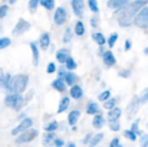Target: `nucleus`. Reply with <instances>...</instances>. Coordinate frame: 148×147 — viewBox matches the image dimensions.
<instances>
[{
	"label": "nucleus",
	"mask_w": 148,
	"mask_h": 147,
	"mask_svg": "<svg viewBox=\"0 0 148 147\" xmlns=\"http://www.w3.org/2000/svg\"><path fill=\"white\" fill-rule=\"evenodd\" d=\"M9 1V4H13V3H16V0H7Z\"/></svg>",
	"instance_id": "6e6d98bb"
},
{
	"label": "nucleus",
	"mask_w": 148,
	"mask_h": 147,
	"mask_svg": "<svg viewBox=\"0 0 148 147\" xmlns=\"http://www.w3.org/2000/svg\"><path fill=\"white\" fill-rule=\"evenodd\" d=\"M75 33H76L78 36H82V35L85 33V26H84V23H82L81 20H78V22L75 23Z\"/></svg>",
	"instance_id": "a878e982"
},
{
	"label": "nucleus",
	"mask_w": 148,
	"mask_h": 147,
	"mask_svg": "<svg viewBox=\"0 0 148 147\" xmlns=\"http://www.w3.org/2000/svg\"><path fill=\"white\" fill-rule=\"evenodd\" d=\"M46 71H48V74H53V72H56V65H55L53 62H50L49 65H48V68H46Z\"/></svg>",
	"instance_id": "a18cd8bd"
},
{
	"label": "nucleus",
	"mask_w": 148,
	"mask_h": 147,
	"mask_svg": "<svg viewBox=\"0 0 148 147\" xmlns=\"http://www.w3.org/2000/svg\"><path fill=\"white\" fill-rule=\"evenodd\" d=\"M30 48H32V53H33V63L38 65L39 63V50H38V46L35 42L30 43Z\"/></svg>",
	"instance_id": "b1692460"
},
{
	"label": "nucleus",
	"mask_w": 148,
	"mask_h": 147,
	"mask_svg": "<svg viewBox=\"0 0 148 147\" xmlns=\"http://www.w3.org/2000/svg\"><path fill=\"white\" fill-rule=\"evenodd\" d=\"M32 124H33V120H32V118L25 117V118L19 123V126H17V127H14V128L12 130V134H13V136H17V134H20L22 131H25V130L30 128V127H32Z\"/></svg>",
	"instance_id": "39448f33"
},
{
	"label": "nucleus",
	"mask_w": 148,
	"mask_h": 147,
	"mask_svg": "<svg viewBox=\"0 0 148 147\" xmlns=\"http://www.w3.org/2000/svg\"><path fill=\"white\" fill-rule=\"evenodd\" d=\"M134 25L141 28V29H147L148 28V6H144L134 17Z\"/></svg>",
	"instance_id": "7ed1b4c3"
},
{
	"label": "nucleus",
	"mask_w": 148,
	"mask_h": 147,
	"mask_svg": "<svg viewBox=\"0 0 148 147\" xmlns=\"http://www.w3.org/2000/svg\"><path fill=\"white\" fill-rule=\"evenodd\" d=\"M71 41H72V30H71V29H66L65 33H63V42L68 43V42H71Z\"/></svg>",
	"instance_id": "c9c22d12"
},
{
	"label": "nucleus",
	"mask_w": 148,
	"mask_h": 147,
	"mask_svg": "<svg viewBox=\"0 0 148 147\" xmlns=\"http://www.w3.org/2000/svg\"><path fill=\"white\" fill-rule=\"evenodd\" d=\"M86 112H88V114H92V115L98 114L99 112L98 104H97V102H94V101H89V102H88V105H86Z\"/></svg>",
	"instance_id": "412c9836"
},
{
	"label": "nucleus",
	"mask_w": 148,
	"mask_h": 147,
	"mask_svg": "<svg viewBox=\"0 0 148 147\" xmlns=\"http://www.w3.org/2000/svg\"><path fill=\"white\" fill-rule=\"evenodd\" d=\"M7 10H9V6H7V4L0 6V19H3V17L7 14Z\"/></svg>",
	"instance_id": "a19ab883"
},
{
	"label": "nucleus",
	"mask_w": 148,
	"mask_h": 147,
	"mask_svg": "<svg viewBox=\"0 0 148 147\" xmlns=\"http://www.w3.org/2000/svg\"><path fill=\"white\" fill-rule=\"evenodd\" d=\"M109 97H111V92H109V91H103V92H101V94H99L98 99H101V101H106Z\"/></svg>",
	"instance_id": "79ce46f5"
},
{
	"label": "nucleus",
	"mask_w": 148,
	"mask_h": 147,
	"mask_svg": "<svg viewBox=\"0 0 148 147\" xmlns=\"http://www.w3.org/2000/svg\"><path fill=\"white\" fill-rule=\"evenodd\" d=\"M63 81H65V84L66 85H75V82H76V79H78V77L73 74V72H65V75H63V78H62Z\"/></svg>",
	"instance_id": "2eb2a0df"
},
{
	"label": "nucleus",
	"mask_w": 148,
	"mask_h": 147,
	"mask_svg": "<svg viewBox=\"0 0 148 147\" xmlns=\"http://www.w3.org/2000/svg\"><path fill=\"white\" fill-rule=\"evenodd\" d=\"M53 146L55 147H62V146H65V143H63L62 139H55V140H53Z\"/></svg>",
	"instance_id": "49530a36"
},
{
	"label": "nucleus",
	"mask_w": 148,
	"mask_h": 147,
	"mask_svg": "<svg viewBox=\"0 0 148 147\" xmlns=\"http://www.w3.org/2000/svg\"><path fill=\"white\" fill-rule=\"evenodd\" d=\"M38 134H39L38 130H30V128H27V130L22 131L20 134H17V137H16V143H17V144L29 143V141L35 140V139L38 137Z\"/></svg>",
	"instance_id": "20e7f679"
},
{
	"label": "nucleus",
	"mask_w": 148,
	"mask_h": 147,
	"mask_svg": "<svg viewBox=\"0 0 148 147\" xmlns=\"http://www.w3.org/2000/svg\"><path fill=\"white\" fill-rule=\"evenodd\" d=\"M65 66H66V69H69V71H73V69L76 68V62H75L72 58H68V61L65 62Z\"/></svg>",
	"instance_id": "2f4dec72"
},
{
	"label": "nucleus",
	"mask_w": 148,
	"mask_h": 147,
	"mask_svg": "<svg viewBox=\"0 0 148 147\" xmlns=\"http://www.w3.org/2000/svg\"><path fill=\"white\" fill-rule=\"evenodd\" d=\"M140 105H141V102H140V98H134L131 102H130V105H128V108H127V117L128 118H132V115L138 111V108H140Z\"/></svg>",
	"instance_id": "1a4fd4ad"
},
{
	"label": "nucleus",
	"mask_w": 148,
	"mask_h": 147,
	"mask_svg": "<svg viewBox=\"0 0 148 147\" xmlns=\"http://www.w3.org/2000/svg\"><path fill=\"white\" fill-rule=\"evenodd\" d=\"M124 137L131 140V141H135L137 140V134L132 131V130H124Z\"/></svg>",
	"instance_id": "7c9ffc66"
},
{
	"label": "nucleus",
	"mask_w": 148,
	"mask_h": 147,
	"mask_svg": "<svg viewBox=\"0 0 148 147\" xmlns=\"http://www.w3.org/2000/svg\"><path fill=\"white\" fill-rule=\"evenodd\" d=\"M29 29H30V23L26 22L25 19H20V20L16 23L14 29H13V35H14V36H19V35L25 33V32L29 30Z\"/></svg>",
	"instance_id": "0eeeda50"
},
{
	"label": "nucleus",
	"mask_w": 148,
	"mask_h": 147,
	"mask_svg": "<svg viewBox=\"0 0 148 147\" xmlns=\"http://www.w3.org/2000/svg\"><path fill=\"white\" fill-rule=\"evenodd\" d=\"M69 98L68 97H63L60 99V102H59V107H58V112H63V111H66L68 110V107H69Z\"/></svg>",
	"instance_id": "4be33fe9"
},
{
	"label": "nucleus",
	"mask_w": 148,
	"mask_h": 147,
	"mask_svg": "<svg viewBox=\"0 0 148 147\" xmlns=\"http://www.w3.org/2000/svg\"><path fill=\"white\" fill-rule=\"evenodd\" d=\"M92 26H97V17H92Z\"/></svg>",
	"instance_id": "3c124183"
},
{
	"label": "nucleus",
	"mask_w": 148,
	"mask_h": 147,
	"mask_svg": "<svg viewBox=\"0 0 148 147\" xmlns=\"http://www.w3.org/2000/svg\"><path fill=\"white\" fill-rule=\"evenodd\" d=\"M82 95H84L82 88L79 85H72V88H71V97L73 98V99H81Z\"/></svg>",
	"instance_id": "6ab92c4d"
},
{
	"label": "nucleus",
	"mask_w": 148,
	"mask_h": 147,
	"mask_svg": "<svg viewBox=\"0 0 148 147\" xmlns=\"http://www.w3.org/2000/svg\"><path fill=\"white\" fill-rule=\"evenodd\" d=\"M79 117H81V112H79L78 110H73V111H71L69 115H68V123H69L71 126H76Z\"/></svg>",
	"instance_id": "f3484780"
},
{
	"label": "nucleus",
	"mask_w": 148,
	"mask_h": 147,
	"mask_svg": "<svg viewBox=\"0 0 148 147\" xmlns=\"http://www.w3.org/2000/svg\"><path fill=\"white\" fill-rule=\"evenodd\" d=\"M91 139H92V133H89L85 139H84V144H89V141H91Z\"/></svg>",
	"instance_id": "de8ad7c7"
},
{
	"label": "nucleus",
	"mask_w": 148,
	"mask_h": 147,
	"mask_svg": "<svg viewBox=\"0 0 148 147\" xmlns=\"http://www.w3.org/2000/svg\"><path fill=\"white\" fill-rule=\"evenodd\" d=\"M105 124V120H103V115L98 112V114H95L94 115V120H92V126L95 127V128H101L102 126Z\"/></svg>",
	"instance_id": "aec40b11"
},
{
	"label": "nucleus",
	"mask_w": 148,
	"mask_h": 147,
	"mask_svg": "<svg viewBox=\"0 0 148 147\" xmlns=\"http://www.w3.org/2000/svg\"><path fill=\"white\" fill-rule=\"evenodd\" d=\"M109 128L112 130V131H119V128H121V126H119V123H118V120H115V121H109Z\"/></svg>",
	"instance_id": "e433bc0d"
},
{
	"label": "nucleus",
	"mask_w": 148,
	"mask_h": 147,
	"mask_svg": "<svg viewBox=\"0 0 148 147\" xmlns=\"http://www.w3.org/2000/svg\"><path fill=\"white\" fill-rule=\"evenodd\" d=\"M25 117H26V114H25V112H22V114H20V115H19V118H22V120H23V118H25Z\"/></svg>",
	"instance_id": "5fc2aeb1"
},
{
	"label": "nucleus",
	"mask_w": 148,
	"mask_h": 147,
	"mask_svg": "<svg viewBox=\"0 0 148 147\" xmlns=\"http://www.w3.org/2000/svg\"><path fill=\"white\" fill-rule=\"evenodd\" d=\"M92 39H94V41H95V42L98 43L99 46H102V45H103V43L106 42L105 36H103L102 33H99V32H98V33H94V35H92Z\"/></svg>",
	"instance_id": "cd10ccee"
},
{
	"label": "nucleus",
	"mask_w": 148,
	"mask_h": 147,
	"mask_svg": "<svg viewBox=\"0 0 148 147\" xmlns=\"http://www.w3.org/2000/svg\"><path fill=\"white\" fill-rule=\"evenodd\" d=\"M116 41H118V35H116V33H112V35L109 36V39L106 41V42H108V46L112 48V46L116 43Z\"/></svg>",
	"instance_id": "72a5a7b5"
},
{
	"label": "nucleus",
	"mask_w": 148,
	"mask_h": 147,
	"mask_svg": "<svg viewBox=\"0 0 148 147\" xmlns=\"http://www.w3.org/2000/svg\"><path fill=\"white\" fill-rule=\"evenodd\" d=\"M27 82H29V77L25 74H19L16 77H12L10 84L7 87L9 92H14V94H22L26 91L27 88Z\"/></svg>",
	"instance_id": "f257e3e1"
},
{
	"label": "nucleus",
	"mask_w": 148,
	"mask_h": 147,
	"mask_svg": "<svg viewBox=\"0 0 148 147\" xmlns=\"http://www.w3.org/2000/svg\"><path fill=\"white\" fill-rule=\"evenodd\" d=\"M147 128H148V123H147Z\"/></svg>",
	"instance_id": "bf43d9fd"
},
{
	"label": "nucleus",
	"mask_w": 148,
	"mask_h": 147,
	"mask_svg": "<svg viewBox=\"0 0 148 147\" xmlns=\"http://www.w3.org/2000/svg\"><path fill=\"white\" fill-rule=\"evenodd\" d=\"M10 43H12V41L9 38H0V49H4V48H7V46H10Z\"/></svg>",
	"instance_id": "f704fd0d"
},
{
	"label": "nucleus",
	"mask_w": 148,
	"mask_h": 147,
	"mask_svg": "<svg viewBox=\"0 0 148 147\" xmlns=\"http://www.w3.org/2000/svg\"><path fill=\"white\" fill-rule=\"evenodd\" d=\"M66 147H76V146H75V143H68Z\"/></svg>",
	"instance_id": "864d4df0"
},
{
	"label": "nucleus",
	"mask_w": 148,
	"mask_h": 147,
	"mask_svg": "<svg viewBox=\"0 0 148 147\" xmlns=\"http://www.w3.org/2000/svg\"><path fill=\"white\" fill-rule=\"evenodd\" d=\"M128 75H130V71H122V72H119V77H122V78H128Z\"/></svg>",
	"instance_id": "09e8293b"
},
{
	"label": "nucleus",
	"mask_w": 148,
	"mask_h": 147,
	"mask_svg": "<svg viewBox=\"0 0 148 147\" xmlns=\"http://www.w3.org/2000/svg\"><path fill=\"white\" fill-rule=\"evenodd\" d=\"M102 58H103V62H105V65L106 66H112V65H115L116 63V59H115V56H114V53L112 52H103V55H102Z\"/></svg>",
	"instance_id": "f8f14e48"
},
{
	"label": "nucleus",
	"mask_w": 148,
	"mask_h": 147,
	"mask_svg": "<svg viewBox=\"0 0 148 147\" xmlns=\"http://www.w3.org/2000/svg\"><path fill=\"white\" fill-rule=\"evenodd\" d=\"M4 104H6L7 107H10V108L19 111V110L26 104V101H25V98L22 97V94L9 92V95H6V98H4Z\"/></svg>",
	"instance_id": "f03ea898"
},
{
	"label": "nucleus",
	"mask_w": 148,
	"mask_h": 147,
	"mask_svg": "<svg viewBox=\"0 0 148 147\" xmlns=\"http://www.w3.org/2000/svg\"><path fill=\"white\" fill-rule=\"evenodd\" d=\"M38 4H39V0H30L29 1V10L30 12H35L36 7H38Z\"/></svg>",
	"instance_id": "ea45409f"
},
{
	"label": "nucleus",
	"mask_w": 148,
	"mask_h": 147,
	"mask_svg": "<svg viewBox=\"0 0 148 147\" xmlns=\"http://www.w3.org/2000/svg\"><path fill=\"white\" fill-rule=\"evenodd\" d=\"M116 102H118V98H108L106 101H103V107L106 108V110H111V108H114L115 105H116Z\"/></svg>",
	"instance_id": "bb28decb"
},
{
	"label": "nucleus",
	"mask_w": 148,
	"mask_h": 147,
	"mask_svg": "<svg viewBox=\"0 0 148 147\" xmlns=\"http://www.w3.org/2000/svg\"><path fill=\"white\" fill-rule=\"evenodd\" d=\"M88 4H89V9H91L94 13L98 12V3H97V0H88Z\"/></svg>",
	"instance_id": "4c0bfd02"
},
{
	"label": "nucleus",
	"mask_w": 148,
	"mask_h": 147,
	"mask_svg": "<svg viewBox=\"0 0 148 147\" xmlns=\"http://www.w3.org/2000/svg\"><path fill=\"white\" fill-rule=\"evenodd\" d=\"M39 3L48 10H52L55 7V0H39Z\"/></svg>",
	"instance_id": "c756f323"
},
{
	"label": "nucleus",
	"mask_w": 148,
	"mask_h": 147,
	"mask_svg": "<svg viewBox=\"0 0 148 147\" xmlns=\"http://www.w3.org/2000/svg\"><path fill=\"white\" fill-rule=\"evenodd\" d=\"M53 140H55V131H48V134H45V137H43V144L49 146L53 143Z\"/></svg>",
	"instance_id": "393cba45"
},
{
	"label": "nucleus",
	"mask_w": 148,
	"mask_h": 147,
	"mask_svg": "<svg viewBox=\"0 0 148 147\" xmlns=\"http://www.w3.org/2000/svg\"><path fill=\"white\" fill-rule=\"evenodd\" d=\"M144 6H147V0H135V1H132V3H128V4H127V9H128V12L135 17V14H137Z\"/></svg>",
	"instance_id": "423d86ee"
},
{
	"label": "nucleus",
	"mask_w": 148,
	"mask_h": 147,
	"mask_svg": "<svg viewBox=\"0 0 148 147\" xmlns=\"http://www.w3.org/2000/svg\"><path fill=\"white\" fill-rule=\"evenodd\" d=\"M103 140V134L102 133H99V134H97V136H94L92 139H91V141H89V147H97Z\"/></svg>",
	"instance_id": "5701e85b"
},
{
	"label": "nucleus",
	"mask_w": 148,
	"mask_h": 147,
	"mask_svg": "<svg viewBox=\"0 0 148 147\" xmlns=\"http://www.w3.org/2000/svg\"><path fill=\"white\" fill-rule=\"evenodd\" d=\"M98 53H99V55H103V48H102V46H101V48H99Z\"/></svg>",
	"instance_id": "603ef678"
},
{
	"label": "nucleus",
	"mask_w": 148,
	"mask_h": 147,
	"mask_svg": "<svg viewBox=\"0 0 148 147\" xmlns=\"http://www.w3.org/2000/svg\"><path fill=\"white\" fill-rule=\"evenodd\" d=\"M72 9L78 17L84 16V1L82 0H72Z\"/></svg>",
	"instance_id": "9d476101"
},
{
	"label": "nucleus",
	"mask_w": 148,
	"mask_h": 147,
	"mask_svg": "<svg viewBox=\"0 0 148 147\" xmlns=\"http://www.w3.org/2000/svg\"><path fill=\"white\" fill-rule=\"evenodd\" d=\"M147 101H148V88H145V90L143 91L141 97H140V102H141V104H145Z\"/></svg>",
	"instance_id": "58836bf2"
},
{
	"label": "nucleus",
	"mask_w": 148,
	"mask_h": 147,
	"mask_svg": "<svg viewBox=\"0 0 148 147\" xmlns=\"http://www.w3.org/2000/svg\"><path fill=\"white\" fill-rule=\"evenodd\" d=\"M130 48H131V41H127V42H125V49L128 50Z\"/></svg>",
	"instance_id": "8fccbe9b"
},
{
	"label": "nucleus",
	"mask_w": 148,
	"mask_h": 147,
	"mask_svg": "<svg viewBox=\"0 0 148 147\" xmlns=\"http://www.w3.org/2000/svg\"><path fill=\"white\" fill-rule=\"evenodd\" d=\"M140 143H141V147H148V134H143L141 136Z\"/></svg>",
	"instance_id": "37998d69"
},
{
	"label": "nucleus",
	"mask_w": 148,
	"mask_h": 147,
	"mask_svg": "<svg viewBox=\"0 0 148 147\" xmlns=\"http://www.w3.org/2000/svg\"><path fill=\"white\" fill-rule=\"evenodd\" d=\"M125 4H128V0H108V7H109V9L119 10V9L124 7Z\"/></svg>",
	"instance_id": "4468645a"
},
{
	"label": "nucleus",
	"mask_w": 148,
	"mask_h": 147,
	"mask_svg": "<svg viewBox=\"0 0 148 147\" xmlns=\"http://www.w3.org/2000/svg\"><path fill=\"white\" fill-rule=\"evenodd\" d=\"M49 45H50V36H49V33H43V35L40 36V39H39V46H40V49L46 50V49L49 48Z\"/></svg>",
	"instance_id": "a211bd4d"
},
{
	"label": "nucleus",
	"mask_w": 148,
	"mask_h": 147,
	"mask_svg": "<svg viewBox=\"0 0 148 147\" xmlns=\"http://www.w3.org/2000/svg\"><path fill=\"white\" fill-rule=\"evenodd\" d=\"M131 130L138 136V134H143V131L140 130V120H135V123H132V126H131Z\"/></svg>",
	"instance_id": "473e14b6"
},
{
	"label": "nucleus",
	"mask_w": 148,
	"mask_h": 147,
	"mask_svg": "<svg viewBox=\"0 0 148 147\" xmlns=\"http://www.w3.org/2000/svg\"><path fill=\"white\" fill-rule=\"evenodd\" d=\"M52 87H53L56 91H59V92H63V91L66 90V84H65V81H63L62 78H56V79L52 82Z\"/></svg>",
	"instance_id": "dca6fc26"
},
{
	"label": "nucleus",
	"mask_w": 148,
	"mask_h": 147,
	"mask_svg": "<svg viewBox=\"0 0 148 147\" xmlns=\"http://www.w3.org/2000/svg\"><path fill=\"white\" fill-rule=\"evenodd\" d=\"M144 53H145V55H148V48L144 49Z\"/></svg>",
	"instance_id": "4d7b16f0"
},
{
	"label": "nucleus",
	"mask_w": 148,
	"mask_h": 147,
	"mask_svg": "<svg viewBox=\"0 0 148 147\" xmlns=\"http://www.w3.org/2000/svg\"><path fill=\"white\" fill-rule=\"evenodd\" d=\"M53 20H55L56 25H63V23L68 20V12H66L63 7H58L56 12H55Z\"/></svg>",
	"instance_id": "6e6552de"
},
{
	"label": "nucleus",
	"mask_w": 148,
	"mask_h": 147,
	"mask_svg": "<svg viewBox=\"0 0 148 147\" xmlns=\"http://www.w3.org/2000/svg\"><path fill=\"white\" fill-rule=\"evenodd\" d=\"M58 127H59V124H58L56 121H50V123H48V124L43 127V130H45L46 133H48V131H56Z\"/></svg>",
	"instance_id": "c85d7f7f"
},
{
	"label": "nucleus",
	"mask_w": 148,
	"mask_h": 147,
	"mask_svg": "<svg viewBox=\"0 0 148 147\" xmlns=\"http://www.w3.org/2000/svg\"><path fill=\"white\" fill-rule=\"evenodd\" d=\"M1 75H3V72H1V69H0V78H1Z\"/></svg>",
	"instance_id": "13d9d810"
},
{
	"label": "nucleus",
	"mask_w": 148,
	"mask_h": 147,
	"mask_svg": "<svg viewBox=\"0 0 148 147\" xmlns=\"http://www.w3.org/2000/svg\"><path fill=\"white\" fill-rule=\"evenodd\" d=\"M109 147H122V144H121L119 139H112V141L109 143Z\"/></svg>",
	"instance_id": "c03bdc74"
},
{
	"label": "nucleus",
	"mask_w": 148,
	"mask_h": 147,
	"mask_svg": "<svg viewBox=\"0 0 148 147\" xmlns=\"http://www.w3.org/2000/svg\"><path fill=\"white\" fill-rule=\"evenodd\" d=\"M71 52L68 50V49H59L58 50V53H56V59H58V62H60V63H65L66 61H68V58H71V55H69Z\"/></svg>",
	"instance_id": "9b49d317"
},
{
	"label": "nucleus",
	"mask_w": 148,
	"mask_h": 147,
	"mask_svg": "<svg viewBox=\"0 0 148 147\" xmlns=\"http://www.w3.org/2000/svg\"><path fill=\"white\" fill-rule=\"evenodd\" d=\"M121 114H122V110L118 108V107H114V108H111L108 111V120L109 121H115V120H118L121 117Z\"/></svg>",
	"instance_id": "ddd939ff"
}]
</instances>
